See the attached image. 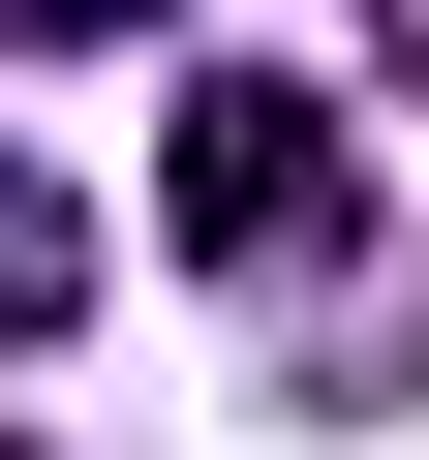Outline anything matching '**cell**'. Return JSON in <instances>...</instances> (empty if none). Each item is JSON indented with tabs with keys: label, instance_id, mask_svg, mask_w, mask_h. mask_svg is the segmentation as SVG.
<instances>
[{
	"label": "cell",
	"instance_id": "1",
	"mask_svg": "<svg viewBox=\"0 0 429 460\" xmlns=\"http://www.w3.org/2000/svg\"><path fill=\"white\" fill-rule=\"evenodd\" d=\"M184 246H214V277H337V123H307V62H214V93H184Z\"/></svg>",
	"mask_w": 429,
	"mask_h": 460
},
{
	"label": "cell",
	"instance_id": "3",
	"mask_svg": "<svg viewBox=\"0 0 429 460\" xmlns=\"http://www.w3.org/2000/svg\"><path fill=\"white\" fill-rule=\"evenodd\" d=\"M123 31H153V0H0V62H123Z\"/></svg>",
	"mask_w": 429,
	"mask_h": 460
},
{
	"label": "cell",
	"instance_id": "4",
	"mask_svg": "<svg viewBox=\"0 0 429 460\" xmlns=\"http://www.w3.org/2000/svg\"><path fill=\"white\" fill-rule=\"evenodd\" d=\"M368 31H398V93H429V0H368Z\"/></svg>",
	"mask_w": 429,
	"mask_h": 460
},
{
	"label": "cell",
	"instance_id": "2",
	"mask_svg": "<svg viewBox=\"0 0 429 460\" xmlns=\"http://www.w3.org/2000/svg\"><path fill=\"white\" fill-rule=\"evenodd\" d=\"M0 338H92V215L62 184H0Z\"/></svg>",
	"mask_w": 429,
	"mask_h": 460
}]
</instances>
